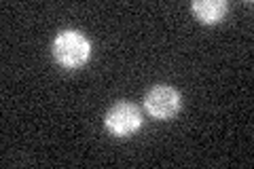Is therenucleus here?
Listing matches in <instances>:
<instances>
[{
	"mask_svg": "<svg viewBox=\"0 0 254 169\" xmlns=\"http://www.w3.org/2000/svg\"><path fill=\"white\" fill-rule=\"evenodd\" d=\"M91 55V43L83 32L64 30L53 40V57L64 68H81Z\"/></svg>",
	"mask_w": 254,
	"mask_h": 169,
	"instance_id": "obj_1",
	"label": "nucleus"
},
{
	"mask_svg": "<svg viewBox=\"0 0 254 169\" xmlns=\"http://www.w3.org/2000/svg\"><path fill=\"white\" fill-rule=\"evenodd\" d=\"M227 2H222V0H195L190 4V11L203 23H218L227 15Z\"/></svg>",
	"mask_w": 254,
	"mask_h": 169,
	"instance_id": "obj_4",
	"label": "nucleus"
},
{
	"mask_svg": "<svg viewBox=\"0 0 254 169\" xmlns=\"http://www.w3.org/2000/svg\"><path fill=\"white\" fill-rule=\"evenodd\" d=\"M104 125L113 135L125 138V135L136 133L142 127V112L138 106H133L129 102H119L106 112Z\"/></svg>",
	"mask_w": 254,
	"mask_h": 169,
	"instance_id": "obj_2",
	"label": "nucleus"
},
{
	"mask_svg": "<svg viewBox=\"0 0 254 169\" xmlns=\"http://www.w3.org/2000/svg\"><path fill=\"white\" fill-rule=\"evenodd\" d=\"M146 112L155 118H172L182 106V95L170 85H157L144 95Z\"/></svg>",
	"mask_w": 254,
	"mask_h": 169,
	"instance_id": "obj_3",
	"label": "nucleus"
}]
</instances>
